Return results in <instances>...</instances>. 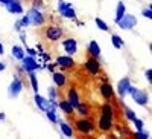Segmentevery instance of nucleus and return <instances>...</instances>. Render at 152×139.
Returning a JSON list of instances; mask_svg holds the SVG:
<instances>
[{
  "label": "nucleus",
  "mask_w": 152,
  "mask_h": 139,
  "mask_svg": "<svg viewBox=\"0 0 152 139\" xmlns=\"http://www.w3.org/2000/svg\"><path fill=\"white\" fill-rule=\"evenodd\" d=\"M73 130H76L82 136H88V135H91L96 130V127L88 118H79V119L75 121V129Z\"/></svg>",
  "instance_id": "f257e3e1"
},
{
  "label": "nucleus",
  "mask_w": 152,
  "mask_h": 139,
  "mask_svg": "<svg viewBox=\"0 0 152 139\" xmlns=\"http://www.w3.org/2000/svg\"><path fill=\"white\" fill-rule=\"evenodd\" d=\"M44 37L49 41H58L64 37V29L58 24H49L44 28Z\"/></svg>",
  "instance_id": "f03ea898"
},
{
  "label": "nucleus",
  "mask_w": 152,
  "mask_h": 139,
  "mask_svg": "<svg viewBox=\"0 0 152 139\" xmlns=\"http://www.w3.org/2000/svg\"><path fill=\"white\" fill-rule=\"evenodd\" d=\"M128 95H131V98L134 99V103H137L138 106H146L149 103V95L142 90V89H138V87H129V90H128Z\"/></svg>",
  "instance_id": "7ed1b4c3"
},
{
  "label": "nucleus",
  "mask_w": 152,
  "mask_h": 139,
  "mask_svg": "<svg viewBox=\"0 0 152 139\" xmlns=\"http://www.w3.org/2000/svg\"><path fill=\"white\" fill-rule=\"evenodd\" d=\"M28 18H29V23L32 26H43L46 23V16L43 14V11H38L35 8H31L28 11Z\"/></svg>",
  "instance_id": "20e7f679"
},
{
  "label": "nucleus",
  "mask_w": 152,
  "mask_h": 139,
  "mask_svg": "<svg viewBox=\"0 0 152 139\" xmlns=\"http://www.w3.org/2000/svg\"><path fill=\"white\" fill-rule=\"evenodd\" d=\"M58 12L64 18L76 20V11L73 9L72 3H67V2H64V0H58Z\"/></svg>",
  "instance_id": "39448f33"
},
{
  "label": "nucleus",
  "mask_w": 152,
  "mask_h": 139,
  "mask_svg": "<svg viewBox=\"0 0 152 139\" xmlns=\"http://www.w3.org/2000/svg\"><path fill=\"white\" fill-rule=\"evenodd\" d=\"M116 24L123 31H131L137 26V17L134 14H125Z\"/></svg>",
  "instance_id": "423d86ee"
},
{
  "label": "nucleus",
  "mask_w": 152,
  "mask_h": 139,
  "mask_svg": "<svg viewBox=\"0 0 152 139\" xmlns=\"http://www.w3.org/2000/svg\"><path fill=\"white\" fill-rule=\"evenodd\" d=\"M23 90V81L18 75H14V78H12L9 87H8V96L9 98H17Z\"/></svg>",
  "instance_id": "0eeeda50"
},
{
  "label": "nucleus",
  "mask_w": 152,
  "mask_h": 139,
  "mask_svg": "<svg viewBox=\"0 0 152 139\" xmlns=\"http://www.w3.org/2000/svg\"><path fill=\"white\" fill-rule=\"evenodd\" d=\"M84 69L93 75V77H96V75L100 73V63H99V58H93V57H88L85 61H84Z\"/></svg>",
  "instance_id": "6e6552de"
},
{
  "label": "nucleus",
  "mask_w": 152,
  "mask_h": 139,
  "mask_svg": "<svg viewBox=\"0 0 152 139\" xmlns=\"http://www.w3.org/2000/svg\"><path fill=\"white\" fill-rule=\"evenodd\" d=\"M40 69V64L37 63V60L34 57H29V55H24V58L21 60V70L23 72H35Z\"/></svg>",
  "instance_id": "1a4fd4ad"
},
{
  "label": "nucleus",
  "mask_w": 152,
  "mask_h": 139,
  "mask_svg": "<svg viewBox=\"0 0 152 139\" xmlns=\"http://www.w3.org/2000/svg\"><path fill=\"white\" fill-rule=\"evenodd\" d=\"M62 49L66 50V54L73 57L76 52H78V41H76V38H73V37H67V38L62 40Z\"/></svg>",
  "instance_id": "9d476101"
},
{
  "label": "nucleus",
  "mask_w": 152,
  "mask_h": 139,
  "mask_svg": "<svg viewBox=\"0 0 152 139\" xmlns=\"http://www.w3.org/2000/svg\"><path fill=\"white\" fill-rule=\"evenodd\" d=\"M55 66H59L62 70H69V69H73L76 66V63H75L73 57H70V55H59L56 58Z\"/></svg>",
  "instance_id": "9b49d317"
},
{
  "label": "nucleus",
  "mask_w": 152,
  "mask_h": 139,
  "mask_svg": "<svg viewBox=\"0 0 152 139\" xmlns=\"http://www.w3.org/2000/svg\"><path fill=\"white\" fill-rule=\"evenodd\" d=\"M113 129H114V119L100 115L99 122H97V130H99L100 133H110Z\"/></svg>",
  "instance_id": "f8f14e48"
},
{
  "label": "nucleus",
  "mask_w": 152,
  "mask_h": 139,
  "mask_svg": "<svg viewBox=\"0 0 152 139\" xmlns=\"http://www.w3.org/2000/svg\"><path fill=\"white\" fill-rule=\"evenodd\" d=\"M99 92H100V96H102L105 101H113L114 99V89H113V86L110 83H102L99 86Z\"/></svg>",
  "instance_id": "ddd939ff"
},
{
  "label": "nucleus",
  "mask_w": 152,
  "mask_h": 139,
  "mask_svg": "<svg viewBox=\"0 0 152 139\" xmlns=\"http://www.w3.org/2000/svg\"><path fill=\"white\" fill-rule=\"evenodd\" d=\"M6 11L9 12V14H17V16H21L23 14V5L20 0H9V2L5 5Z\"/></svg>",
  "instance_id": "4468645a"
},
{
  "label": "nucleus",
  "mask_w": 152,
  "mask_h": 139,
  "mask_svg": "<svg viewBox=\"0 0 152 139\" xmlns=\"http://www.w3.org/2000/svg\"><path fill=\"white\" fill-rule=\"evenodd\" d=\"M34 103H35V106H37L38 109L43 110V112H47L49 109H52V103H50V99H46L44 96L38 95V93H35ZM52 110H55V109H52Z\"/></svg>",
  "instance_id": "2eb2a0df"
},
{
  "label": "nucleus",
  "mask_w": 152,
  "mask_h": 139,
  "mask_svg": "<svg viewBox=\"0 0 152 139\" xmlns=\"http://www.w3.org/2000/svg\"><path fill=\"white\" fill-rule=\"evenodd\" d=\"M129 87H131V80L129 78H122L119 83H117V93L120 96V99H123L126 95H128V90H129Z\"/></svg>",
  "instance_id": "dca6fc26"
},
{
  "label": "nucleus",
  "mask_w": 152,
  "mask_h": 139,
  "mask_svg": "<svg viewBox=\"0 0 152 139\" xmlns=\"http://www.w3.org/2000/svg\"><path fill=\"white\" fill-rule=\"evenodd\" d=\"M52 80H53V84L56 87H59V89L67 86V77L62 72H52Z\"/></svg>",
  "instance_id": "f3484780"
},
{
  "label": "nucleus",
  "mask_w": 152,
  "mask_h": 139,
  "mask_svg": "<svg viewBox=\"0 0 152 139\" xmlns=\"http://www.w3.org/2000/svg\"><path fill=\"white\" fill-rule=\"evenodd\" d=\"M87 52H88V57H93V58H99L102 50H100V46L97 44L96 40H91L87 46Z\"/></svg>",
  "instance_id": "a211bd4d"
},
{
  "label": "nucleus",
  "mask_w": 152,
  "mask_h": 139,
  "mask_svg": "<svg viewBox=\"0 0 152 139\" xmlns=\"http://www.w3.org/2000/svg\"><path fill=\"white\" fill-rule=\"evenodd\" d=\"M67 101L70 103V106H72L73 109H76V106L81 103L79 93H78V90H76L75 87H70V89H69V92H67Z\"/></svg>",
  "instance_id": "6ab92c4d"
},
{
  "label": "nucleus",
  "mask_w": 152,
  "mask_h": 139,
  "mask_svg": "<svg viewBox=\"0 0 152 139\" xmlns=\"http://www.w3.org/2000/svg\"><path fill=\"white\" fill-rule=\"evenodd\" d=\"M76 113L81 116V118H88L91 115V109H90V104H87V103H79L78 106H76Z\"/></svg>",
  "instance_id": "aec40b11"
},
{
  "label": "nucleus",
  "mask_w": 152,
  "mask_h": 139,
  "mask_svg": "<svg viewBox=\"0 0 152 139\" xmlns=\"http://www.w3.org/2000/svg\"><path fill=\"white\" fill-rule=\"evenodd\" d=\"M100 115L107 116V118H111V119L116 118V110H114V107L111 106V103H104L102 104V107H100Z\"/></svg>",
  "instance_id": "412c9836"
},
{
  "label": "nucleus",
  "mask_w": 152,
  "mask_h": 139,
  "mask_svg": "<svg viewBox=\"0 0 152 139\" xmlns=\"http://www.w3.org/2000/svg\"><path fill=\"white\" fill-rule=\"evenodd\" d=\"M58 124H59V130H61V133L64 135L66 138H73V133H75V130H73V127H72V125H70L69 122L58 119Z\"/></svg>",
  "instance_id": "4be33fe9"
},
{
  "label": "nucleus",
  "mask_w": 152,
  "mask_h": 139,
  "mask_svg": "<svg viewBox=\"0 0 152 139\" xmlns=\"http://www.w3.org/2000/svg\"><path fill=\"white\" fill-rule=\"evenodd\" d=\"M28 80H29V84H31V87H32V90H34V93H38L40 92V84H38V80H37V75H35V72H28Z\"/></svg>",
  "instance_id": "5701e85b"
},
{
  "label": "nucleus",
  "mask_w": 152,
  "mask_h": 139,
  "mask_svg": "<svg viewBox=\"0 0 152 139\" xmlns=\"http://www.w3.org/2000/svg\"><path fill=\"white\" fill-rule=\"evenodd\" d=\"M58 107H59L62 112H64L66 115H72L73 110H75V109L70 106V103H69L67 99H59V101H58Z\"/></svg>",
  "instance_id": "b1692460"
},
{
  "label": "nucleus",
  "mask_w": 152,
  "mask_h": 139,
  "mask_svg": "<svg viewBox=\"0 0 152 139\" xmlns=\"http://www.w3.org/2000/svg\"><path fill=\"white\" fill-rule=\"evenodd\" d=\"M28 26H31L28 16H23L20 20H17V21H15V31H17V32H21L24 28H28Z\"/></svg>",
  "instance_id": "393cba45"
},
{
  "label": "nucleus",
  "mask_w": 152,
  "mask_h": 139,
  "mask_svg": "<svg viewBox=\"0 0 152 139\" xmlns=\"http://www.w3.org/2000/svg\"><path fill=\"white\" fill-rule=\"evenodd\" d=\"M11 54H12V57H14L15 60H18V61H21L23 58H24V49L21 47V46H12L11 47Z\"/></svg>",
  "instance_id": "a878e982"
},
{
  "label": "nucleus",
  "mask_w": 152,
  "mask_h": 139,
  "mask_svg": "<svg viewBox=\"0 0 152 139\" xmlns=\"http://www.w3.org/2000/svg\"><path fill=\"white\" fill-rule=\"evenodd\" d=\"M125 14H126V5L123 2H119L117 3V9H116V17H114V21L117 23Z\"/></svg>",
  "instance_id": "bb28decb"
},
{
  "label": "nucleus",
  "mask_w": 152,
  "mask_h": 139,
  "mask_svg": "<svg viewBox=\"0 0 152 139\" xmlns=\"http://www.w3.org/2000/svg\"><path fill=\"white\" fill-rule=\"evenodd\" d=\"M111 43H113V46L116 47V49H122L123 47V40H122V37L117 35V34H113L111 35Z\"/></svg>",
  "instance_id": "cd10ccee"
},
{
  "label": "nucleus",
  "mask_w": 152,
  "mask_h": 139,
  "mask_svg": "<svg viewBox=\"0 0 152 139\" xmlns=\"http://www.w3.org/2000/svg\"><path fill=\"white\" fill-rule=\"evenodd\" d=\"M94 23H96V26H97V29H100V31H104V32H108L110 31V28H108V24L100 18V17H96L94 18Z\"/></svg>",
  "instance_id": "c85d7f7f"
},
{
  "label": "nucleus",
  "mask_w": 152,
  "mask_h": 139,
  "mask_svg": "<svg viewBox=\"0 0 152 139\" xmlns=\"http://www.w3.org/2000/svg\"><path fill=\"white\" fill-rule=\"evenodd\" d=\"M46 116H47V119L50 121V122H53V124H58V116H56V112L55 110H52V109H49L47 112H46Z\"/></svg>",
  "instance_id": "c756f323"
},
{
  "label": "nucleus",
  "mask_w": 152,
  "mask_h": 139,
  "mask_svg": "<svg viewBox=\"0 0 152 139\" xmlns=\"http://www.w3.org/2000/svg\"><path fill=\"white\" fill-rule=\"evenodd\" d=\"M125 116H126V119H128V121H134L135 118H137V113L134 112V110H131L129 107H125Z\"/></svg>",
  "instance_id": "7c9ffc66"
},
{
  "label": "nucleus",
  "mask_w": 152,
  "mask_h": 139,
  "mask_svg": "<svg viewBox=\"0 0 152 139\" xmlns=\"http://www.w3.org/2000/svg\"><path fill=\"white\" fill-rule=\"evenodd\" d=\"M142 16H143L145 18H148V20L152 18V6H151V5H148V6H145V8L142 9Z\"/></svg>",
  "instance_id": "2f4dec72"
},
{
  "label": "nucleus",
  "mask_w": 152,
  "mask_h": 139,
  "mask_svg": "<svg viewBox=\"0 0 152 139\" xmlns=\"http://www.w3.org/2000/svg\"><path fill=\"white\" fill-rule=\"evenodd\" d=\"M49 93V99H56L58 98V90H56V86H50L47 89Z\"/></svg>",
  "instance_id": "473e14b6"
},
{
  "label": "nucleus",
  "mask_w": 152,
  "mask_h": 139,
  "mask_svg": "<svg viewBox=\"0 0 152 139\" xmlns=\"http://www.w3.org/2000/svg\"><path fill=\"white\" fill-rule=\"evenodd\" d=\"M132 139H149V133H146L145 130L135 132V133L132 135Z\"/></svg>",
  "instance_id": "72a5a7b5"
},
{
  "label": "nucleus",
  "mask_w": 152,
  "mask_h": 139,
  "mask_svg": "<svg viewBox=\"0 0 152 139\" xmlns=\"http://www.w3.org/2000/svg\"><path fill=\"white\" fill-rule=\"evenodd\" d=\"M32 8H35L38 11H43L46 8V5H44L43 0H32Z\"/></svg>",
  "instance_id": "f704fd0d"
},
{
  "label": "nucleus",
  "mask_w": 152,
  "mask_h": 139,
  "mask_svg": "<svg viewBox=\"0 0 152 139\" xmlns=\"http://www.w3.org/2000/svg\"><path fill=\"white\" fill-rule=\"evenodd\" d=\"M132 122H134V127H135V130H137V132H142V130H143V127H145V122H143L142 119L135 118Z\"/></svg>",
  "instance_id": "c9c22d12"
},
{
  "label": "nucleus",
  "mask_w": 152,
  "mask_h": 139,
  "mask_svg": "<svg viewBox=\"0 0 152 139\" xmlns=\"http://www.w3.org/2000/svg\"><path fill=\"white\" fill-rule=\"evenodd\" d=\"M145 77H146L148 83H152V69H151V67H148V69L145 70Z\"/></svg>",
  "instance_id": "e433bc0d"
},
{
  "label": "nucleus",
  "mask_w": 152,
  "mask_h": 139,
  "mask_svg": "<svg viewBox=\"0 0 152 139\" xmlns=\"http://www.w3.org/2000/svg\"><path fill=\"white\" fill-rule=\"evenodd\" d=\"M24 47H26V52H28V55L35 58V55L38 54V52H37V49H32V47H28V46H24Z\"/></svg>",
  "instance_id": "4c0bfd02"
},
{
  "label": "nucleus",
  "mask_w": 152,
  "mask_h": 139,
  "mask_svg": "<svg viewBox=\"0 0 152 139\" xmlns=\"http://www.w3.org/2000/svg\"><path fill=\"white\" fill-rule=\"evenodd\" d=\"M5 119H6V115H5L3 112H0V122H2V121H5Z\"/></svg>",
  "instance_id": "58836bf2"
},
{
  "label": "nucleus",
  "mask_w": 152,
  "mask_h": 139,
  "mask_svg": "<svg viewBox=\"0 0 152 139\" xmlns=\"http://www.w3.org/2000/svg\"><path fill=\"white\" fill-rule=\"evenodd\" d=\"M6 69V64H5V63H0V72H3Z\"/></svg>",
  "instance_id": "ea45409f"
},
{
  "label": "nucleus",
  "mask_w": 152,
  "mask_h": 139,
  "mask_svg": "<svg viewBox=\"0 0 152 139\" xmlns=\"http://www.w3.org/2000/svg\"><path fill=\"white\" fill-rule=\"evenodd\" d=\"M5 54V47H3V44L0 43V55H3Z\"/></svg>",
  "instance_id": "a19ab883"
},
{
  "label": "nucleus",
  "mask_w": 152,
  "mask_h": 139,
  "mask_svg": "<svg viewBox=\"0 0 152 139\" xmlns=\"http://www.w3.org/2000/svg\"><path fill=\"white\" fill-rule=\"evenodd\" d=\"M47 69H49L50 72H53V69H55V64H49V66H47Z\"/></svg>",
  "instance_id": "79ce46f5"
},
{
  "label": "nucleus",
  "mask_w": 152,
  "mask_h": 139,
  "mask_svg": "<svg viewBox=\"0 0 152 139\" xmlns=\"http://www.w3.org/2000/svg\"><path fill=\"white\" fill-rule=\"evenodd\" d=\"M8 2H9V0H0V5H3V6H5Z\"/></svg>",
  "instance_id": "37998d69"
},
{
  "label": "nucleus",
  "mask_w": 152,
  "mask_h": 139,
  "mask_svg": "<svg viewBox=\"0 0 152 139\" xmlns=\"http://www.w3.org/2000/svg\"><path fill=\"white\" fill-rule=\"evenodd\" d=\"M87 139H96V138H87Z\"/></svg>",
  "instance_id": "c03bdc74"
}]
</instances>
